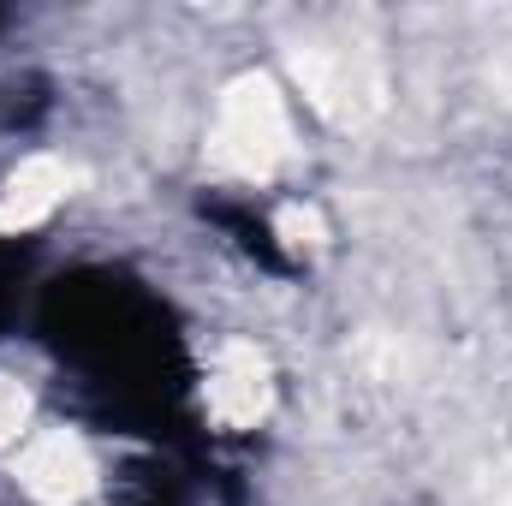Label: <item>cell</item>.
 Masks as SVG:
<instances>
[{
  "label": "cell",
  "mask_w": 512,
  "mask_h": 506,
  "mask_svg": "<svg viewBox=\"0 0 512 506\" xmlns=\"http://www.w3.org/2000/svg\"><path fill=\"white\" fill-rule=\"evenodd\" d=\"M12 471L18 483L48 506L78 501L90 483H96V465H90V447L72 435V429H30L18 447H12Z\"/></svg>",
  "instance_id": "6da1fadb"
},
{
  "label": "cell",
  "mask_w": 512,
  "mask_h": 506,
  "mask_svg": "<svg viewBox=\"0 0 512 506\" xmlns=\"http://www.w3.org/2000/svg\"><path fill=\"white\" fill-rule=\"evenodd\" d=\"M239 173H268L280 155H286V120H280V102L268 84H245L227 114H221V143H215Z\"/></svg>",
  "instance_id": "7a4b0ae2"
},
{
  "label": "cell",
  "mask_w": 512,
  "mask_h": 506,
  "mask_svg": "<svg viewBox=\"0 0 512 506\" xmlns=\"http://www.w3.org/2000/svg\"><path fill=\"white\" fill-rule=\"evenodd\" d=\"M203 393H209V411H215L227 429H245V423L262 417V405H268V364L256 358L251 346H227V352L209 364Z\"/></svg>",
  "instance_id": "3957f363"
}]
</instances>
